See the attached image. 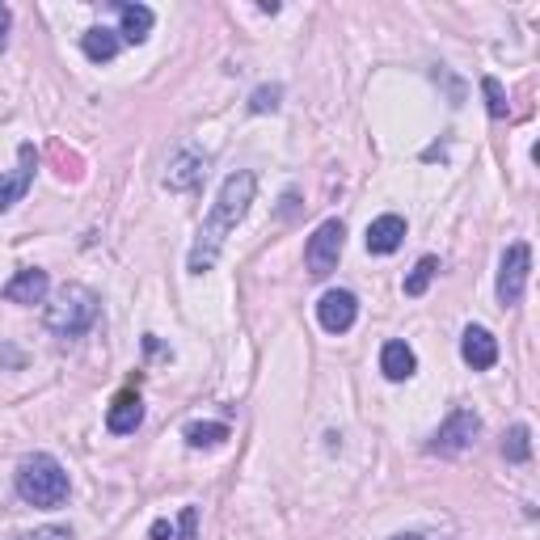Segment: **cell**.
I'll list each match as a JSON object with an SVG mask.
<instances>
[{
    "mask_svg": "<svg viewBox=\"0 0 540 540\" xmlns=\"http://www.w3.org/2000/svg\"><path fill=\"white\" fill-rule=\"evenodd\" d=\"M47 292H51V279H47V270H38V266L17 270V275L5 283V300L9 304H43Z\"/></svg>",
    "mask_w": 540,
    "mask_h": 540,
    "instance_id": "11",
    "label": "cell"
},
{
    "mask_svg": "<svg viewBox=\"0 0 540 540\" xmlns=\"http://www.w3.org/2000/svg\"><path fill=\"white\" fill-rule=\"evenodd\" d=\"M380 372L389 376L393 384L410 380V376L418 372V355H414L405 342H384V351H380Z\"/></svg>",
    "mask_w": 540,
    "mask_h": 540,
    "instance_id": "14",
    "label": "cell"
},
{
    "mask_svg": "<svg viewBox=\"0 0 540 540\" xmlns=\"http://www.w3.org/2000/svg\"><path fill=\"white\" fill-rule=\"evenodd\" d=\"M405 241V220L401 216H380L368 224V254H380V258H389L397 254Z\"/></svg>",
    "mask_w": 540,
    "mask_h": 540,
    "instance_id": "12",
    "label": "cell"
},
{
    "mask_svg": "<svg viewBox=\"0 0 540 540\" xmlns=\"http://www.w3.org/2000/svg\"><path fill=\"white\" fill-rule=\"evenodd\" d=\"M34 165H38L34 144H22V148H17V169L0 173V216H5L13 203L26 199V190H30V182H34Z\"/></svg>",
    "mask_w": 540,
    "mask_h": 540,
    "instance_id": "8",
    "label": "cell"
},
{
    "mask_svg": "<svg viewBox=\"0 0 540 540\" xmlns=\"http://www.w3.org/2000/svg\"><path fill=\"white\" fill-rule=\"evenodd\" d=\"M503 456L511 460V465H524V460L532 456V431L524 427V422L507 431V439H503Z\"/></svg>",
    "mask_w": 540,
    "mask_h": 540,
    "instance_id": "20",
    "label": "cell"
},
{
    "mask_svg": "<svg viewBox=\"0 0 540 540\" xmlns=\"http://www.w3.org/2000/svg\"><path fill=\"white\" fill-rule=\"evenodd\" d=\"M9 30H13V13H9V5H0V51L9 47Z\"/></svg>",
    "mask_w": 540,
    "mask_h": 540,
    "instance_id": "24",
    "label": "cell"
},
{
    "mask_svg": "<svg viewBox=\"0 0 540 540\" xmlns=\"http://www.w3.org/2000/svg\"><path fill=\"white\" fill-rule=\"evenodd\" d=\"M119 47H123V38H119V30H110V26H93V30H85V38H81V51L89 55L93 64L114 60V55H119Z\"/></svg>",
    "mask_w": 540,
    "mask_h": 540,
    "instance_id": "17",
    "label": "cell"
},
{
    "mask_svg": "<svg viewBox=\"0 0 540 540\" xmlns=\"http://www.w3.org/2000/svg\"><path fill=\"white\" fill-rule=\"evenodd\" d=\"M203 178H207V157L199 148H182L165 169V186L169 190H195Z\"/></svg>",
    "mask_w": 540,
    "mask_h": 540,
    "instance_id": "10",
    "label": "cell"
},
{
    "mask_svg": "<svg viewBox=\"0 0 540 540\" xmlns=\"http://www.w3.org/2000/svg\"><path fill=\"white\" fill-rule=\"evenodd\" d=\"M481 89H486V98H490V119H507V93H503V85H498L494 76H481Z\"/></svg>",
    "mask_w": 540,
    "mask_h": 540,
    "instance_id": "21",
    "label": "cell"
},
{
    "mask_svg": "<svg viewBox=\"0 0 540 540\" xmlns=\"http://www.w3.org/2000/svg\"><path fill=\"white\" fill-rule=\"evenodd\" d=\"M152 540H199V507H182L178 519H157L148 528Z\"/></svg>",
    "mask_w": 540,
    "mask_h": 540,
    "instance_id": "16",
    "label": "cell"
},
{
    "mask_svg": "<svg viewBox=\"0 0 540 540\" xmlns=\"http://www.w3.org/2000/svg\"><path fill=\"white\" fill-rule=\"evenodd\" d=\"M279 98H283V85H262V89H254V98H249V110L266 114V110L279 106Z\"/></svg>",
    "mask_w": 540,
    "mask_h": 540,
    "instance_id": "22",
    "label": "cell"
},
{
    "mask_svg": "<svg viewBox=\"0 0 540 540\" xmlns=\"http://www.w3.org/2000/svg\"><path fill=\"white\" fill-rule=\"evenodd\" d=\"M93 321H98V296L85 283H64L47 308V330L55 338H81L93 330Z\"/></svg>",
    "mask_w": 540,
    "mask_h": 540,
    "instance_id": "3",
    "label": "cell"
},
{
    "mask_svg": "<svg viewBox=\"0 0 540 540\" xmlns=\"http://www.w3.org/2000/svg\"><path fill=\"white\" fill-rule=\"evenodd\" d=\"M477 435H481V418L473 410H452L448 422H443V427L431 435L427 452L431 456H460V452L473 448Z\"/></svg>",
    "mask_w": 540,
    "mask_h": 540,
    "instance_id": "5",
    "label": "cell"
},
{
    "mask_svg": "<svg viewBox=\"0 0 540 540\" xmlns=\"http://www.w3.org/2000/svg\"><path fill=\"white\" fill-rule=\"evenodd\" d=\"M114 13H119V38L123 43H144V38L152 34V9L148 5H114Z\"/></svg>",
    "mask_w": 540,
    "mask_h": 540,
    "instance_id": "15",
    "label": "cell"
},
{
    "mask_svg": "<svg viewBox=\"0 0 540 540\" xmlns=\"http://www.w3.org/2000/svg\"><path fill=\"white\" fill-rule=\"evenodd\" d=\"M439 275V258H418V266L410 270V275H405V296H422L431 287V279Z\"/></svg>",
    "mask_w": 540,
    "mask_h": 540,
    "instance_id": "19",
    "label": "cell"
},
{
    "mask_svg": "<svg viewBox=\"0 0 540 540\" xmlns=\"http://www.w3.org/2000/svg\"><path fill=\"white\" fill-rule=\"evenodd\" d=\"M22 540H72V532L47 524V528H38V532H30V536H22Z\"/></svg>",
    "mask_w": 540,
    "mask_h": 540,
    "instance_id": "23",
    "label": "cell"
},
{
    "mask_svg": "<svg viewBox=\"0 0 540 540\" xmlns=\"http://www.w3.org/2000/svg\"><path fill=\"white\" fill-rule=\"evenodd\" d=\"M460 359H465L473 372H486L498 363V342L486 325H469V330L460 334Z\"/></svg>",
    "mask_w": 540,
    "mask_h": 540,
    "instance_id": "9",
    "label": "cell"
},
{
    "mask_svg": "<svg viewBox=\"0 0 540 540\" xmlns=\"http://www.w3.org/2000/svg\"><path fill=\"white\" fill-rule=\"evenodd\" d=\"M359 317V300L355 292H346V287H334V292H325L317 300V321H321V330H330V334H346L355 325Z\"/></svg>",
    "mask_w": 540,
    "mask_h": 540,
    "instance_id": "7",
    "label": "cell"
},
{
    "mask_svg": "<svg viewBox=\"0 0 540 540\" xmlns=\"http://www.w3.org/2000/svg\"><path fill=\"white\" fill-rule=\"evenodd\" d=\"M342 249H346V224H342V220H325L317 233L308 237V245H304V266H308V275L325 279L330 270H338Z\"/></svg>",
    "mask_w": 540,
    "mask_h": 540,
    "instance_id": "4",
    "label": "cell"
},
{
    "mask_svg": "<svg viewBox=\"0 0 540 540\" xmlns=\"http://www.w3.org/2000/svg\"><path fill=\"white\" fill-rule=\"evenodd\" d=\"M254 190H258V178L249 169H237V173H228V178H224L220 195H216V203H211L207 220L199 228V241H195V249H190V275H207V270L216 266L228 233H233V228L249 216Z\"/></svg>",
    "mask_w": 540,
    "mask_h": 540,
    "instance_id": "1",
    "label": "cell"
},
{
    "mask_svg": "<svg viewBox=\"0 0 540 540\" xmlns=\"http://www.w3.org/2000/svg\"><path fill=\"white\" fill-rule=\"evenodd\" d=\"M224 439H228L224 422H190V427H186V443H190V448H220Z\"/></svg>",
    "mask_w": 540,
    "mask_h": 540,
    "instance_id": "18",
    "label": "cell"
},
{
    "mask_svg": "<svg viewBox=\"0 0 540 540\" xmlns=\"http://www.w3.org/2000/svg\"><path fill=\"white\" fill-rule=\"evenodd\" d=\"M68 473L51 452H34L17 465V494L26 498L30 507H64L68 503Z\"/></svg>",
    "mask_w": 540,
    "mask_h": 540,
    "instance_id": "2",
    "label": "cell"
},
{
    "mask_svg": "<svg viewBox=\"0 0 540 540\" xmlns=\"http://www.w3.org/2000/svg\"><path fill=\"white\" fill-rule=\"evenodd\" d=\"M389 540H427V536H418V532H401V536H389Z\"/></svg>",
    "mask_w": 540,
    "mask_h": 540,
    "instance_id": "25",
    "label": "cell"
},
{
    "mask_svg": "<svg viewBox=\"0 0 540 540\" xmlns=\"http://www.w3.org/2000/svg\"><path fill=\"white\" fill-rule=\"evenodd\" d=\"M144 422V401H140V393H119L110 401V410H106V427L114 431V435H131L135 427Z\"/></svg>",
    "mask_w": 540,
    "mask_h": 540,
    "instance_id": "13",
    "label": "cell"
},
{
    "mask_svg": "<svg viewBox=\"0 0 540 540\" xmlns=\"http://www.w3.org/2000/svg\"><path fill=\"white\" fill-rule=\"evenodd\" d=\"M528 270H532V249H528V241L507 245L503 266H498V300H503L507 308L524 300V292H528Z\"/></svg>",
    "mask_w": 540,
    "mask_h": 540,
    "instance_id": "6",
    "label": "cell"
}]
</instances>
